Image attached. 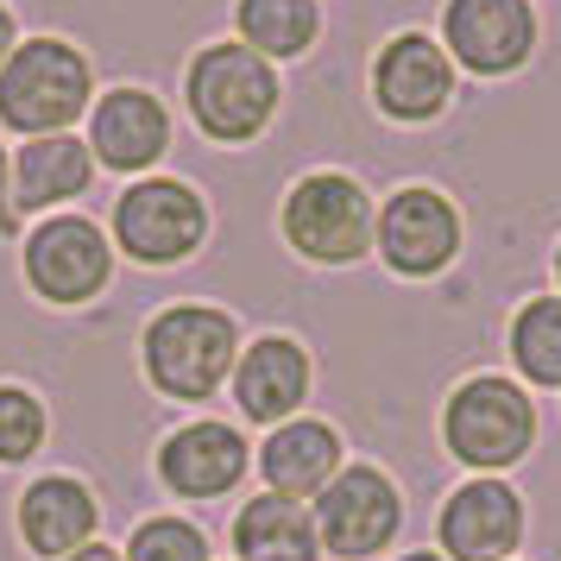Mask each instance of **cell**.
<instances>
[{"mask_svg":"<svg viewBox=\"0 0 561 561\" xmlns=\"http://www.w3.org/2000/svg\"><path fill=\"white\" fill-rule=\"evenodd\" d=\"M240 322L215 304H171L158 309L139 334V366L158 385V398L171 404H208L233 379L240 359Z\"/></svg>","mask_w":561,"mask_h":561,"instance_id":"obj_1","label":"cell"},{"mask_svg":"<svg viewBox=\"0 0 561 561\" xmlns=\"http://www.w3.org/2000/svg\"><path fill=\"white\" fill-rule=\"evenodd\" d=\"M183 102H190V121L203 127L208 146H253L259 133L278 121L284 102L278 64L247 51L240 38L203 45L183 70Z\"/></svg>","mask_w":561,"mask_h":561,"instance_id":"obj_2","label":"cell"},{"mask_svg":"<svg viewBox=\"0 0 561 561\" xmlns=\"http://www.w3.org/2000/svg\"><path fill=\"white\" fill-rule=\"evenodd\" d=\"M95 107V70L70 38H20L0 64V127L20 139L70 133Z\"/></svg>","mask_w":561,"mask_h":561,"instance_id":"obj_3","label":"cell"},{"mask_svg":"<svg viewBox=\"0 0 561 561\" xmlns=\"http://www.w3.org/2000/svg\"><path fill=\"white\" fill-rule=\"evenodd\" d=\"M373 221L379 208L366 196V183L347 171H304L278 208L284 247L309 265H359L373 253Z\"/></svg>","mask_w":561,"mask_h":561,"instance_id":"obj_4","label":"cell"},{"mask_svg":"<svg viewBox=\"0 0 561 561\" xmlns=\"http://www.w3.org/2000/svg\"><path fill=\"white\" fill-rule=\"evenodd\" d=\"M442 448L460 467L505 473L536 448V398L505 373H480V379L455 385L442 404Z\"/></svg>","mask_w":561,"mask_h":561,"instance_id":"obj_5","label":"cell"},{"mask_svg":"<svg viewBox=\"0 0 561 561\" xmlns=\"http://www.w3.org/2000/svg\"><path fill=\"white\" fill-rule=\"evenodd\" d=\"M114 247L146 265L171 272L208 247V196L183 178H139L114 196Z\"/></svg>","mask_w":561,"mask_h":561,"instance_id":"obj_6","label":"cell"},{"mask_svg":"<svg viewBox=\"0 0 561 561\" xmlns=\"http://www.w3.org/2000/svg\"><path fill=\"white\" fill-rule=\"evenodd\" d=\"M309 517H316L322 556L373 561L404 536V492H398V480H391L385 467L354 460V467H341V473L322 485V499L309 505Z\"/></svg>","mask_w":561,"mask_h":561,"instance_id":"obj_7","label":"cell"},{"mask_svg":"<svg viewBox=\"0 0 561 561\" xmlns=\"http://www.w3.org/2000/svg\"><path fill=\"white\" fill-rule=\"evenodd\" d=\"M20 272H26L32 297L57 309H82L95 304L107 284H114V247L107 228L89 215H51L26 233L20 247Z\"/></svg>","mask_w":561,"mask_h":561,"instance_id":"obj_8","label":"cell"},{"mask_svg":"<svg viewBox=\"0 0 561 561\" xmlns=\"http://www.w3.org/2000/svg\"><path fill=\"white\" fill-rule=\"evenodd\" d=\"M460 208L448 190H435V183H404V190H391L379 208V221H373V253L398 272V278H442L448 265L460 259Z\"/></svg>","mask_w":561,"mask_h":561,"instance_id":"obj_9","label":"cell"},{"mask_svg":"<svg viewBox=\"0 0 561 561\" xmlns=\"http://www.w3.org/2000/svg\"><path fill=\"white\" fill-rule=\"evenodd\" d=\"M442 51L467 77H517L536 57V7L530 0H442Z\"/></svg>","mask_w":561,"mask_h":561,"instance_id":"obj_10","label":"cell"},{"mask_svg":"<svg viewBox=\"0 0 561 561\" xmlns=\"http://www.w3.org/2000/svg\"><path fill=\"white\" fill-rule=\"evenodd\" d=\"M373 102L398 127H430L455 102V57L430 32H391L373 57Z\"/></svg>","mask_w":561,"mask_h":561,"instance_id":"obj_11","label":"cell"},{"mask_svg":"<svg viewBox=\"0 0 561 561\" xmlns=\"http://www.w3.org/2000/svg\"><path fill=\"white\" fill-rule=\"evenodd\" d=\"M247 467H253V448L221 416H196V423H183L158 442V480H164L171 499H190V505L228 499L233 485L247 480Z\"/></svg>","mask_w":561,"mask_h":561,"instance_id":"obj_12","label":"cell"},{"mask_svg":"<svg viewBox=\"0 0 561 561\" xmlns=\"http://www.w3.org/2000/svg\"><path fill=\"white\" fill-rule=\"evenodd\" d=\"M524 499L505 480H467L435 511V556L442 561H517Z\"/></svg>","mask_w":561,"mask_h":561,"instance_id":"obj_13","label":"cell"},{"mask_svg":"<svg viewBox=\"0 0 561 561\" xmlns=\"http://www.w3.org/2000/svg\"><path fill=\"white\" fill-rule=\"evenodd\" d=\"M13 524H20L26 556L70 561L77 549L95 542V530H102V499H95V485L77 480V473H38V480L20 492Z\"/></svg>","mask_w":561,"mask_h":561,"instance_id":"obj_14","label":"cell"},{"mask_svg":"<svg viewBox=\"0 0 561 561\" xmlns=\"http://www.w3.org/2000/svg\"><path fill=\"white\" fill-rule=\"evenodd\" d=\"M233 404L247 423H290L297 410L309 404V385H316V359H309L304 341H290V334H259L240 347L233 359Z\"/></svg>","mask_w":561,"mask_h":561,"instance_id":"obj_15","label":"cell"},{"mask_svg":"<svg viewBox=\"0 0 561 561\" xmlns=\"http://www.w3.org/2000/svg\"><path fill=\"white\" fill-rule=\"evenodd\" d=\"M89 152H95V164L127 171V178L152 171L158 158L171 152V114H164V102L152 89H139V82H121V89L95 95V107H89Z\"/></svg>","mask_w":561,"mask_h":561,"instance_id":"obj_16","label":"cell"},{"mask_svg":"<svg viewBox=\"0 0 561 561\" xmlns=\"http://www.w3.org/2000/svg\"><path fill=\"white\" fill-rule=\"evenodd\" d=\"M347 467V448H341V430L322 423V416H290L278 430L265 435V448H259V473H265V492H278V499H297V505H316L322 499V485L334 480Z\"/></svg>","mask_w":561,"mask_h":561,"instance_id":"obj_17","label":"cell"},{"mask_svg":"<svg viewBox=\"0 0 561 561\" xmlns=\"http://www.w3.org/2000/svg\"><path fill=\"white\" fill-rule=\"evenodd\" d=\"M89 183H95V152H89V139H77V133L26 139L13 152V203H20V215L26 208L77 203V196H89Z\"/></svg>","mask_w":561,"mask_h":561,"instance_id":"obj_18","label":"cell"},{"mask_svg":"<svg viewBox=\"0 0 561 561\" xmlns=\"http://www.w3.org/2000/svg\"><path fill=\"white\" fill-rule=\"evenodd\" d=\"M233 556L240 561H322L316 542V517L297 499L259 492L233 511Z\"/></svg>","mask_w":561,"mask_h":561,"instance_id":"obj_19","label":"cell"},{"mask_svg":"<svg viewBox=\"0 0 561 561\" xmlns=\"http://www.w3.org/2000/svg\"><path fill=\"white\" fill-rule=\"evenodd\" d=\"M233 32L265 64H284L322 38V7L316 0H233Z\"/></svg>","mask_w":561,"mask_h":561,"instance_id":"obj_20","label":"cell"},{"mask_svg":"<svg viewBox=\"0 0 561 561\" xmlns=\"http://www.w3.org/2000/svg\"><path fill=\"white\" fill-rule=\"evenodd\" d=\"M511 366L542 391H561V297H530L511 316Z\"/></svg>","mask_w":561,"mask_h":561,"instance_id":"obj_21","label":"cell"},{"mask_svg":"<svg viewBox=\"0 0 561 561\" xmlns=\"http://www.w3.org/2000/svg\"><path fill=\"white\" fill-rule=\"evenodd\" d=\"M51 435V410L32 385L0 379V467H26Z\"/></svg>","mask_w":561,"mask_h":561,"instance_id":"obj_22","label":"cell"},{"mask_svg":"<svg viewBox=\"0 0 561 561\" xmlns=\"http://www.w3.org/2000/svg\"><path fill=\"white\" fill-rule=\"evenodd\" d=\"M121 556L127 561H208V536L190 517H146L121 542Z\"/></svg>","mask_w":561,"mask_h":561,"instance_id":"obj_23","label":"cell"},{"mask_svg":"<svg viewBox=\"0 0 561 561\" xmlns=\"http://www.w3.org/2000/svg\"><path fill=\"white\" fill-rule=\"evenodd\" d=\"M20 233V203H13V158L0 146V240H13Z\"/></svg>","mask_w":561,"mask_h":561,"instance_id":"obj_24","label":"cell"},{"mask_svg":"<svg viewBox=\"0 0 561 561\" xmlns=\"http://www.w3.org/2000/svg\"><path fill=\"white\" fill-rule=\"evenodd\" d=\"M13 45H20V20H13V7L0 0V64L13 57Z\"/></svg>","mask_w":561,"mask_h":561,"instance_id":"obj_25","label":"cell"},{"mask_svg":"<svg viewBox=\"0 0 561 561\" xmlns=\"http://www.w3.org/2000/svg\"><path fill=\"white\" fill-rule=\"evenodd\" d=\"M70 561H127L121 549H107V542H89V549H77Z\"/></svg>","mask_w":561,"mask_h":561,"instance_id":"obj_26","label":"cell"},{"mask_svg":"<svg viewBox=\"0 0 561 561\" xmlns=\"http://www.w3.org/2000/svg\"><path fill=\"white\" fill-rule=\"evenodd\" d=\"M398 561H442L435 549H410V556H398Z\"/></svg>","mask_w":561,"mask_h":561,"instance_id":"obj_27","label":"cell"},{"mask_svg":"<svg viewBox=\"0 0 561 561\" xmlns=\"http://www.w3.org/2000/svg\"><path fill=\"white\" fill-rule=\"evenodd\" d=\"M556 284H561V247H556Z\"/></svg>","mask_w":561,"mask_h":561,"instance_id":"obj_28","label":"cell"}]
</instances>
